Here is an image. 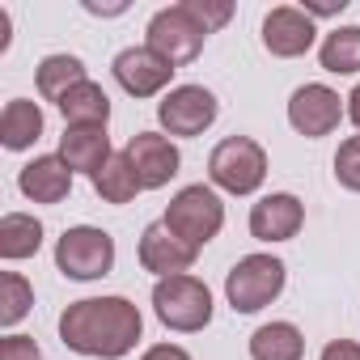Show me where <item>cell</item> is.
<instances>
[{
    "instance_id": "1",
    "label": "cell",
    "mask_w": 360,
    "mask_h": 360,
    "mask_svg": "<svg viewBox=\"0 0 360 360\" xmlns=\"http://www.w3.org/2000/svg\"><path fill=\"white\" fill-rule=\"evenodd\" d=\"M144 335V318L127 297H85L60 314V339L77 356L119 360Z\"/></svg>"
},
{
    "instance_id": "2",
    "label": "cell",
    "mask_w": 360,
    "mask_h": 360,
    "mask_svg": "<svg viewBox=\"0 0 360 360\" xmlns=\"http://www.w3.org/2000/svg\"><path fill=\"white\" fill-rule=\"evenodd\" d=\"M153 314L161 318L165 330L195 335L212 322V292L200 276H165L153 284Z\"/></svg>"
},
{
    "instance_id": "3",
    "label": "cell",
    "mask_w": 360,
    "mask_h": 360,
    "mask_svg": "<svg viewBox=\"0 0 360 360\" xmlns=\"http://www.w3.org/2000/svg\"><path fill=\"white\" fill-rule=\"evenodd\" d=\"M208 178H212V187L229 191V195H255L263 187V178H267V153L259 140L250 136H229L212 148L208 157Z\"/></svg>"
},
{
    "instance_id": "4",
    "label": "cell",
    "mask_w": 360,
    "mask_h": 360,
    "mask_svg": "<svg viewBox=\"0 0 360 360\" xmlns=\"http://www.w3.org/2000/svg\"><path fill=\"white\" fill-rule=\"evenodd\" d=\"M284 280H288L284 259H276V255H246L225 276V297H229L233 314H259L263 305H271L284 292Z\"/></svg>"
},
{
    "instance_id": "5",
    "label": "cell",
    "mask_w": 360,
    "mask_h": 360,
    "mask_svg": "<svg viewBox=\"0 0 360 360\" xmlns=\"http://www.w3.org/2000/svg\"><path fill=\"white\" fill-rule=\"evenodd\" d=\"M161 221H165L178 238H183L187 246L204 250V246L225 229V204H221V195H217L212 187L191 183V187H183V191L169 200V208H165Z\"/></svg>"
},
{
    "instance_id": "6",
    "label": "cell",
    "mask_w": 360,
    "mask_h": 360,
    "mask_svg": "<svg viewBox=\"0 0 360 360\" xmlns=\"http://www.w3.org/2000/svg\"><path fill=\"white\" fill-rule=\"evenodd\" d=\"M144 34H148V43H144V47H148V51H157L169 68L191 64V60L204 51V43H208V30L191 18V9H187V5L157 9Z\"/></svg>"
},
{
    "instance_id": "7",
    "label": "cell",
    "mask_w": 360,
    "mask_h": 360,
    "mask_svg": "<svg viewBox=\"0 0 360 360\" xmlns=\"http://www.w3.org/2000/svg\"><path fill=\"white\" fill-rule=\"evenodd\" d=\"M56 267L68 280H102L115 267V238L94 225H72L56 242Z\"/></svg>"
},
{
    "instance_id": "8",
    "label": "cell",
    "mask_w": 360,
    "mask_h": 360,
    "mask_svg": "<svg viewBox=\"0 0 360 360\" xmlns=\"http://www.w3.org/2000/svg\"><path fill=\"white\" fill-rule=\"evenodd\" d=\"M221 106L212 98V89L204 85H174L161 102H157V119L169 136H200L217 123Z\"/></svg>"
},
{
    "instance_id": "9",
    "label": "cell",
    "mask_w": 360,
    "mask_h": 360,
    "mask_svg": "<svg viewBox=\"0 0 360 360\" xmlns=\"http://www.w3.org/2000/svg\"><path fill=\"white\" fill-rule=\"evenodd\" d=\"M123 153H127V161L136 165L144 191H161L169 178L178 174V165H183V157H178V144H174L169 136H161V131H136V136L127 140Z\"/></svg>"
},
{
    "instance_id": "10",
    "label": "cell",
    "mask_w": 360,
    "mask_h": 360,
    "mask_svg": "<svg viewBox=\"0 0 360 360\" xmlns=\"http://www.w3.org/2000/svg\"><path fill=\"white\" fill-rule=\"evenodd\" d=\"M339 119H343V98L330 89V85H301L292 98H288V123L301 131V136H309V140H318V136H330L335 127H339Z\"/></svg>"
},
{
    "instance_id": "11",
    "label": "cell",
    "mask_w": 360,
    "mask_h": 360,
    "mask_svg": "<svg viewBox=\"0 0 360 360\" xmlns=\"http://www.w3.org/2000/svg\"><path fill=\"white\" fill-rule=\"evenodd\" d=\"M195 246H187L165 221H153L144 233H140V267L153 271L157 280L165 276H187L195 267Z\"/></svg>"
},
{
    "instance_id": "12",
    "label": "cell",
    "mask_w": 360,
    "mask_h": 360,
    "mask_svg": "<svg viewBox=\"0 0 360 360\" xmlns=\"http://www.w3.org/2000/svg\"><path fill=\"white\" fill-rule=\"evenodd\" d=\"M318 30H314V18L297 5H280L263 18V47L280 60H297L314 47Z\"/></svg>"
},
{
    "instance_id": "13",
    "label": "cell",
    "mask_w": 360,
    "mask_h": 360,
    "mask_svg": "<svg viewBox=\"0 0 360 360\" xmlns=\"http://www.w3.org/2000/svg\"><path fill=\"white\" fill-rule=\"evenodd\" d=\"M110 68H115V81L123 85V94H131V98H157V94L169 85V77L178 72V68H169L157 51H148V47H127V51H119Z\"/></svg>"
},
{
    "instance_id": "14",
    "label": "cell",
    "mask_w": 360,
    "mask_h": 360,
    "mask_svg": "<svg viewBox=\"0 0 360 360\" xmlns=\"http://www.w3.org/2000/svg\"><path fill=\"white\" fill-rule=\"evenodd\" d=\"M305 225V204L288 191H271L250 208V238L259 242H288Z\"/></svg>"
},
{
    "instance_id": "15",
    "label": "cell",
    "mask_w": 360,
    "mask_h": 360,
    "mask_svg": "<svg viewBox=\"0 0 360 360\" xmlns=\"http://www.w3.org/2000/svg\"><path fill=\"white\" fill-rule=\"evenodd\" d=\"M18 187H22V195L34 200V204H60V200H68V191H72V169L64 165L60 153H43V157H34V161L22 165Z\"/></svg>"
},
{
    "instance_id": "16",
    "label": "cell",
    "mask_w": 360,
    "mask_h": 360,
    "mask_svg": "<svg viewBox=\"0 0 360 360\" xmlns=\"http://www.w3.org/2000/svg\"><path fill=\"white\" fill-rule=\"evenodd\" d=\"M60 157H64V165L77 174H98L115 153H110V136H106V127H64V136H60Z\"/></svg>"
},
{
    "instance_id": "17",
    "label": "cell",
    "mask_w": 360,
    "mask_h": 360,
    "mask_svg": "<svg viewBox=\"0 0 360 360\" xmlns=\"http://www.w3.org/2000/svg\"><path fill=\"white\" fill-rule=\"evenodd\" d=\"M60 115H64L68 127H106V119H110V98H106V89H102L98 81H81L77 89L64 94Z\"/></svg>"
},
{
    "instance_id": "18",
    "label": "cell",
    "mask_w": 360,
    "mask_h": 360,
    "mask_svg": "<svg viewBox=\"0 0 360 360\" xmlns=\"http://www.w3.org/2000/svg\"><path fill=\"white\" fill-rule=\"evenodd\" d=\"M39 246H43V221L39 217H30V212L0 217V259L22 263V259H34Z\"/></svg>"
},
{
    "instance_id": "19",
    "label": "cell",
    "mask_w": 360,
    "mask_h": 360,
    "mask_svg": "<svg viewBox=\"0 0 360 360\" xmlns=\"http://www.w3.org/2000/svg\"><path fill=\"white\" fill-rule=\"evenodd\" d=\"M39 136H43V110H39V102L13 98V102L5 106V115H0V144L13 148V153H22V148H30Z\"/></svg>"
},
{
    "instance_id": "20",
    "label": "cell",
    "mask_w": 360,
    "mask_h": 360,
    "mask_svg": "<svg viewBox=\"0 0 360 360\" xmlns=\"http://www.w3.org/2000/svg\"><path fill=\"white\" fill-rule=\"evenodd\" d=\"M305 335L292 322H263L250 335V360H301Z\"/></svg>"
},
{
    "instance_id": "21",
    "label": "cell",
    "mask_w": 360,
    "mask_h": 360,
    "mask_svg": "<svg viewBox=\"0 0 360 360\" xmlns=\"http://www.w3.org/2000/svg\"><path fill=\"white\" fill-rule=\"evenodd\" d=\"M94 191L106 200V204H131L144 187H140V174L136 165L127 161V153H115L98 174H94Z\"/></svg>"
},
{
    "instance_id": "22",
    "label": "cell",
    "mask_w": 360,
    "mask_h": 360,
    "mask_svg": "<svg viewBox=\"0 0 360 360\" xmlns=\"http://www.w3.org/2000/svg\"><path fill=\"white\" fill-rule=\"evenodd\" d=\"M34 77H39V94L47 98V102H64V94L68 89H77L81 81H89L85 77V64L77 60V56H47L39 68H34Z\"/></svg>"
},
{
    "instance_id": "23",
    "label": "cell",
    "mask_w": 360,
    "mask_h": 360,
    "mask_svg": "<svg viewBox=\"0 0 360 360\" xmlns=\"http://www.w3.org/2000/svg\"><path fill=\"white\" fill-rule=\"evenodd\" d=\"M318 60H322V68L335 72V77L360 72V26H339V30H330V34L322 39V47H318Z\"/></svg>"
},
{
    "instance_id": "24",
    "label": "cell",
    "mask_w": 360,
    "mask_h": 360,
    "mask_svg": "<svg viewBox=\"0 0 360 360\" xmlns=\"http://www.w3.org/2000/svg\"><path fill=\"white\" fill-rule=\"evenodd\" d=\"M34 305V288L26 276L18 271H5L0 276V326H18Z\"/></svg>"
},
{
    "instance_id": "25",
    "label": "cell",
    "mask_w": 360,
    "mask_h": 360,
    "mask_svg": "<svg viewBox=\"0 0 360 360\" xmlns=\"http://www.w3.org/2000/svg\"><path fill=\"white\" fill-rule=\"evenodd\" d=\"M335 178L339 187L347 191H360V136H347L335 153Z\"/></svg>"
},
{
    "instance_id": "26",
    "label": "cell",
    "mask_w": 360,
    "mask_h": 360,
    "mask_svg": "<svg viewBox=\"0 0 360 360\" xmlns=\"http://www.w3.org/2000/svg\"><path fill=\"white\" fill-rule=\"evenodd\" d=\"M183 5L191 9V18L212 34V30H221L229 18H233V5H229V0H183Z\"/></svg>"
},
{
    "instance_id": "27",
    "label": "cell",
    "mask_w": 360,
    "mask_h": 360,
    "mask_svg": "<svg viewBox=\"0 0 360 360\" xmlns=\"http://www.w3.org/2000/svg\"><path fill=\"white\" fill-rule=\"evenodd\" d=\"M0 360H43V352L30 335H5L0 339Z\"/></svg>"
},
{
    "instance_id": "28",
    "label": "cell",
    "mask_w": 360,
    "mask_h": 360,
    "mask_svg": "<svg viewBox=\"0 0 360 360\" xmlns=\"http://www.w3.org/2000/svg\"><path fill=\"white\" fill-rule=\"evenodd\" d=\"M322 360H360V343H352V339H330V343L322 347Z\"/></svg>"
},
{
    "instance_id": "29",
    "label": "cell",
    "mask_w": 360,
    "mask_h": 360,
    "mask_svg": "<svg viewBox=\"0 0 360 360\" xmlns=\"http://www.w3.org/2000/svg\"><path fill=\"white\" fill-rule=\"evenodd\" d=\"M140 360H191V352H187V347H178V343H153Z\"/></svg>"
},
{
    "instance_id": "30",
    "label": "cell",
    "mask_w": 360,
    "mask_h": 360,
    "mask_svg": "<svg viewBox=\"0 0 360 360\" xmlns=\"http://www.w3.org/2000/svg\"><path fill=\"white\" fill-rule=\"evenodd\" d=\"M343 102H347V119H352V123L360 127V85H356V89H352V94H347Z\"/></svg>"
}]
</instances>
